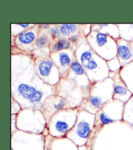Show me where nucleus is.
<instances>
[{"label": "nucleus", "instance_id": "nucleus-6", "mask_svg": "<svg viewBox=\"0 0 133 150\" xmlns=\"http://www.w3.org/2000/svg\"><path fill=\"white\" fill-rule=\"evenodd\" d=\"M47 124L44 114L38 109H22L17 115V127L19 131L46 137L48 135Z\"/></svg>", "mask_w": 133, "mask_h": 150}, {"label": "nucleus", "instance_id": "nucleus-4", "mask_svg": "<svg viewBox=\"0 0 133 150\" xmlns=\"http://www.w3.org/2000/svg\"><path fill=\"white\" fill-rule=\"evenodd\" d=\"M113 100V80L108 77L92 83L87 99L79 108L96 114L106 103Z\"/></svg>", "mask_w": 133, "mask_h": 150}, {"label": "nucleus", "instance_id": "nucleus-19", "mask_svg": "<svg viewBox=\"0 0 133 150\" xmlns=\"http://www.w3.org/2000/svg\"><path fill=\"white\" fill-rule=\"evenodd\" d=\"M117 57L119 59L121 67H124L133 62V51L131 42L122 39L117 40Z\"/></svg>", "mask_w": 133, "mask_h": 150}, {"label": "nucleus", "instance_id": "nucleus-24", "mask_svg": "<svg viewBox=\"0 0 133 150\" xmlns=\"http://www.w3.org/2000/svg\"><path fill=\"white\" fill-rule=\"evenodd\" d=\"M51 40V36L50 33H49L48 30L40 29L38 37L37 39L34 50L49 47Z\"/></svg>", "mask_w": 133, "mask_h": 150}, {"label": "nucleus", "instance_id": "nucleus-8", "mask_svg": "<svg viewBox=\"0 0 133 150\" xmlns=\"http://www.w3.org/2000/svg\"><path fill=\"white\" fill-rule=\"evenodd\" d=\"M89 92L66 78H62L56 86L55 94L66 100L67 108H79L87 99Z\"/></svg>", "mask_w": 133, "mask_h": 150}, {"label": "nucleus", "instance_id": "nucleus-34", "mask_svg": "<svg viewBox=\"0 0 133 150\" xmlns=\"http://www.w3.org/2000/svg\"><path fill=\"white\" fill-rule=\"evenodd\" d=\"M131 48H132V50L133 51V41L131 42Z\"/></svg>", "mask_w": 133, "mask_h": 150}, {"label": "nucleus", "instance_id": "nucleus-26", "mask_svg": "<svg viewBox=\"0 0 133 150\" xmlns=\"http://www.w3.org/2000/svg\"><path fill=\"white\" fill-rule=\"evenodd\" d=\"M123 121L133 128V96L124 106Z\"/></svg>", "mask_w": 133, "mask_h": 150}, {"label": "nucleus", "instance_id": "nucleus-2", "mask_svg": "<svg viewBox=\"0 0 133 150\" xmlns=\"http://www.w3.org/2000/svg\"><path fill=\"white\" fill-rule=\"evenodd\" d=\"M87 145L92 150H133V128L121 121L94 129Z\"/></svg>", "mask_w": 133, "mask_h": 150}, {"label": "nucleus", "instance_id": "nucleus-1", "mask_svg": "<svg viewBox=\"0 0 133 150\" xmlns=\"http://www.w3.org/2000/svg\"><path fill=\"white\" fill-rule=\"evenodd\" d=\"M56 93V86L46 83L37 74L31 55L11 54V97L22 109L40 110L48 97Z\"/></svg>", "mask_w": 133, "mask_h": 150}, {"label": "nucleus", "instance_id": "nucleus-16", "mask_svg": "<svg viewBox=\"0 0 133 150\" xmlns=\"http://www.w3.org/2000/svg\"><path fill=\"white\" fill-rule=\"evenodd\" d=\"M65 78L74 82L79 87H81L87 90H90L92 86V83L90 81L87 74L81 65L75 57L73 64L71 65L70 70Z\"/></svg>", "mask_w": 133, "mask_h": 150}, {"label": "nucleus", "instance_id": "nucleus-12", "mask_svg": "<svg viewBox=\"0 0 133 150\" xmlns=\"http://www.w3.org/2000/svg\"><path fill=\"white\" fill-rule=\"evenodd\" d=\"M35 70L42 81L51 86H56L62 79L59 69L50 56L34 58Z\"/></svg>", "mask_w": 133, "mask_h": 150}, {"label": "nucleus", "instance_id": "nucleus-18", "mask_svg": "<svg viewBox=\"0 0 133 150\" xmlns=\"http://www.w3.org/2000/svg\"><path fill=\"white\" fill-rule=\"evenodd\" d=\"M45 150H79V147L67 137L55 138L46 137Z\"/></svg>", "mask_w": 133, "mask_h": 150}, {"label": "nucleus", "instance_id": "nucleus-27", "mask_svg": "<svg viewBox=\"0 0 133 150\" xmlns=\"http://www.w3.org/2000/svg\"><path fill=\"white\" fill-rule=\"evenodd\" d=\"M34 24H12L10 25L11 36H18L19 35L27 30L28 29L34 26Z\"/></svg>", "mask_w": 133, "mask_h": 150}, {"label": "nucleus", "instance_id": "nucleus-28", "mask_svg": "<svg viewBox=\"0 0 133 150\" xmlns=\"http://www.w3.org/2000/svg\"><path fill=\"white\" fill-rule=\"evenodd\" d=\"M107 65L110 72H119L121 70V69L122 68L118 57H116L114 59L108 61Z\"/></svg>", "mask_w": 133, "mask_h": 150}, {"label": "nucleus", "instance_id": "nucleus-15", "mask_svg": "<svg viewBox=\"0 0 133 150\" xmlns=\"http://www.w3.org/2000/svg\"><path fill=\"white\" fill-rule=\"evenodd\" d=\"M66 108H67L66 100L62 97L55 94L48 97L44 100L42 105L40 111L44 114L48 123L58 112Z\"/></svg>", "mask_w": 133, "mask_h": 150}, {"label": "nucleus", "instance_id": "nucleus-3", "mask_svg": "<svg viewBox=\"0 0 133 150\" xmlns=\"http://www.w3.org/2000/svg\"><path fill=\"white\" fill-rule=\"evenodd\" d=\"M76 57L83 67L92 83L108 79L110 70L107 62L93 50L86 37L83 36L77 44Z\"/></svg>", "mask_w": 133, "mask_h": 150}, {"label": "nucleus", "instance_id": "nucleus-33", "mask_svg": "<svg viewBox=\"0 0 133 150\" xmlns=\"http://www.w3.org/2000/svg\"><path fill=\"white\" fill-rule=\"evenodd\" d=\"M79 150H92V149L90 146L86 144L85 146L79 147Z\"/></svg>", "mask_w": 133, "mask_h": 150}, {"label": "nucleus", "instance_id": "nucleus-22", "mask_svg": "<svg viewBox=\"0 0 133 150\" xmlns=\"http://www.w3.org/2000/svg\"><path fill=\"white\" fill-rule=\"evenodd\" d=\"M50 50L51 53L57 52L68 48H72L76 51V48L74 47L73 45L68 38L61 37L57 39H52L50 45Z\"/></svg>", "mask_w": 133, "mask_h": 150}, {"label": "nucleus", "instance_id": "nucleus-25", "mask_svg": "<svg viewBox=\"0 0 133 150\" xmlns=\"http://www.w3.org/2000/svg\"><path fill=\"white\" fill-rule=\"evenodd\" d=\"M120 38L125 41H133V24H118Z\"/></svg>", "mask_w": 133, "mask_h": 150}, {"label": "nucleus", "instance_id": "nucleus-17", "mask_svg": "<svg viewBox=\"0 0 133 150\" xmlns=\"http://www.w3.org/2000/svg\"><path fill=\"white\" fill-rule=\"evenodd\" d=\"M109 77L113 80V99L125 104L133 95L121 79L119 72H110Z\"/></svg>", "mask_w": 133, "mask_h": 150}, {"label": "nucleus", "instance_id": "nucleus-14", "mask_svg": "<svg viewBox=\"0 0 133 150\" xmlns=\"http://www.w3.org/2000/svg\"><path fill=\"white\" fill-rule=\"evenodd\" d=\"M50 57L59 69L62 78H65L73 64L76 57V52L74 49L68 48L57 52L51 53Z\"/></svg>", "mask_w": 133, "mask_h": 150}, {"label": "nucleus", "instance_id": "nucleus-13", "mask_svg": "<svg viewBox=\"0 0 133 150\" xmlns=\"http://www.w3.org/2000/svg\"><path fill=\"white\" fill-rule=\"evenodd\" d=\"M39 31V25L34 24V26L28 29L18 36L14 37V47L18 48L23 53L31 55L35 49Z\"/></svg>", "mask_w": 133, "mask_h": 150}, {"label": "nucleus", "instance_id": "nucleus-21", "mask_svg": "<svg viewBox=\"0 0 133 150\" xmlns=\"http://www.w3.org/2000/svg\"><path fill=\"white\" fill-rule=\"evenodd\" d=\"M92 31L101 33L117 40L120 39L119 28L116 24H92Z\"/></svg>", "mask_w": 133, "mask_h": 150}, {"label": "nucleus", "instance_id": "nucleus-10", "mask_svg": "<svg viewBox=\"0 0 133 150\" xmlns=\"http://www.w3.org/2000/svg\"><path fill=\"white\" fill-rule=\"evenodd\" d=\"M46 136L18 131L11 135V150H45Z\"/></svg>", "mask_w": 133, "mask_h": 150}, {"label": "nucleus", "instance_id": "nucleus-5", "mask_svg": "<svg viewBox=\"0 0 133 150\" xmlns=\"http://www.w3.org/2000/svg\"><path fill=\"white\" fill-rule=\"evenodd\" d=\"M79 108H66L52 117L47 124L48 134L55 138L66 137L76 124Z\"/></svg>", "mask_w": 133, "mask_h": 150}, {"label": "nucleus", "instance_id": "nucleus-9", "mask_svg": "<svg viewBox=\"0 0 133 150\" xmlns=\"http://www.w3.org/2000/svg\"><path fill=\"white\" fill-rule=\"evenodd\" d=\"M86 39L95 52L106 62L117 57V41L111 37L91 31Z\"/></svg>", "mask_w": 133, "mask_h": 150}, {"label": "nucleus", "instance_id": "nucleus-30", "mask_svg": "<svg viewBox=\"0 0 133 150\" xmlns=\"http://www.w3.org/2000/svg\"><path fill=\"white\" fill-rule=\"evenodd\" d=\"M51 52L50 50V48H44L41 49H38V50H34V52L31 54V56L33 58H38L40 57H44L50 56Z\"/></svg>", "mask_w": 133, "mask_h": 150}, {"label": "nucleus", "instance_id": "nucleus-32", "mask_svg": "<svg viewBox=\"0 0 133 150\" xmlns=\"http://www.w3.org/2000/svg\"><path fill=\"white\" fill-rule=\"evenodd\" d=\"M18 131L17 127V115H11V135Z\"/></svg>", "mask_w": 133, "mask_h": 150}, {"label": "nucleus", "instance_id": "nucleus-23", "mask_svg": "<svg viewBox=\"0 0 133 150\" xmlns=\"http://www.w3.org/2000/svg\"><path fill=\"white\" fill-rule=\"evenodd\" d=\"M119 74L123 82L133 95V62L121 68Z\"/></svg>", "mask_w": 133, "mask_h": 150}, {"label": "nucleus", "instance_id": "nucleus-20", "mask_svg": "<svg viewBox=\"0 0 133 150\" xmlns=\"http://www.w3.org/2000/svg\"><path fill=\"white\" fill-rule=\"evenodd\" d=\"M61 32L62 36L66 38H70L73 35L81 33L87 37L92 31V24H58Z\"/></svg>", "mask_w": 133, "mask_h": 150}, {"label": "nucleus", "instance_id": "nucleus-29", "mask_svg": "<svg viewBox=\"0 0 133 150\" xmlns=\"http://www.w3.org/2000/svg\"><path fill=\"white\" fill-rule=\"evenodd\" d=\"M48 31L51 35L52 39H57L62 37L58 24H50V27L48 29Z\"/></svg>", "mask_w": 133, "mask_h": 150}, {"label": "nucleus", "instance_id": "nucleus-11", "mask_svg": "<svg viewBox=\"0 0 133 150\" xmlns=\"http://www.w3.org/2000/svg\"><path fill=\"white\" fill-rule=\"evenodd\" d=\"M124 106V103L114 99L106 103L95 114L94 129H100L109 124L123 121Z\"/></svg>", "mask_w": 133, "mask_h": 150}, {"label": "nucleus", "instance_id": "nucleus-7", "mask_svg": "<svg viewBox=\"0 0 133 150\" xmlns=\"http://www.w3.org/2000/svg\"><path fill=\"white\" fill-rule=\"evenodd\" d=\"M95 114L79 108L77 122L66 137L78 147L85 146L95 128Z\"/></svg>", "mask_w": 133, "mask_h": 150}, {"label": "nucleus", "instance_id": "nucleus-31", "mask_svg": "<svg viewBox=\"0 0 133 150\" xmlns=\"http://www.w3.org/2000/svg\"><path fill=\"white\" fill-rule=\"evenodd\" d=\"M21 105L11 97V115H18L22 111Z\"/></svg>", "mask_w": 133, "mask_h": 150}]
</instances>
